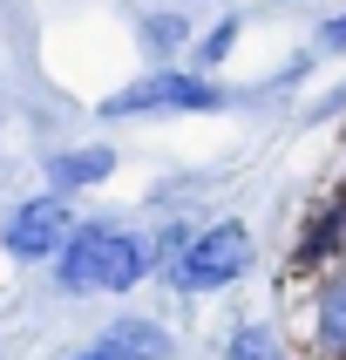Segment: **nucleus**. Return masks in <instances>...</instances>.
Instances as JSON below:
<instances>
[{
  "label": "nucleus",
  "instance_id": "obj_11",
  "mask_svg": "<svg viewBox=\"0 0 346 360\" xmlns=\"http://www.w3.org/2000/svg\"><path fill=\"white\" fill-rule=\"evenodd\" d=\"M319 41H326V48H346V14H340V20H326V34H319Z\"/></svg>",
  "mask_w": 346,
  "mask_h": 360
},
{
  "label": "nucleus",
  "instance_id": "obj_1",
  "mask_svg": "<svg viewBox=\"0 0 346 360\" xmlns=\"http://www.w3.org/2000/svg\"><path fill=\"white\" fill-rule=\"evenodd\" d=\"M157 265V252L116 224H81L68 252H61V285L68 292H122V285H136L142 272Z\"/></svg>",
  "mask_w": 346,
  "mask_h": 360
},
{
  "label": "nucleus",
  "instance_id": "obj_2",
  "mask_svg": "<svg viewBox=\"0 0 346 360\" xmlns=\"http://www.w3.org/2000/svg\"><path fill=\"white\" fill-rule=\"evenodd\" d=\"M251 265V238H244V224H211L204 238L183 245V259L170 265L177 272L183 292H218V285H231Z\"/></svg>",
  "mask_w": 346,
  "mask_h": 360
},
{
  "label": "nucleus",
  "instance_id": "obj_8",
  "mask_svg": "<svg viewBox=\"0 0 346 360\" xmlns=\"http://www.w3.org/2000/svg\"><path fill=\"white\" fill-rule=\"evenodd\" d=\"M231 360H279V347H272V333H258V326H244L238 340H231Z\"/></svg>",
  "mask_w": 346,
  "mask_h": 360
},
{
  "label": "nucleus",
  "instance_id": "obj_10",
  "mask_svg": "<svg viewBox=\"0 0 346 360\" xmlns=\"http://www.w3.org/2000/svg\"><path fill=\"white\" fill-rule=\"evenodd\" d=\"M149 34H157V41H149V48H177V34H183V27H177V20H170V14H157V20H149Z\"/></svg>",
  "mask_w": 346,
  "mask_h": 360
},
{
  "label": "nucleus",
  "instance_id": "obj_12",
  "mask_svg": "<svg viewBox=\"0 0 346 360\" xmlns=\"http://www.w3.org/2000/svg\"><path fill=\"white\" fill-rule=\"evenodd\" d=\"M75 360H122L116 347H95V354H75Z\"/></svg>",
  "mask_w": 346,
  "mask_h": 360
},
{
  "label": "nucleus",
  "instance_id": "obj_6",
  "mask_svg": "<svg viewBox=\"0 0 346 360\" xmlns=\"http://www.w3.org/2000/svg\"><path fill=\"white\" fill-rule=\"evenodd\" d=\"M116 170V157L109 150H75V157H55L48 163V177H55V191H75V184H95Z\"/></svg>",
  "mask_w": 346,
  "mask_h": 360
},
{
  "label": "nucleus",
  "instance_id": "obj_9",
  "mask_svg": "<svg viewBox=\"0 0 346 360\" xmlns=\"http://www.w3.org/2000/svg\"><path fill=\"white\" fill-rule=\"evenodd\" d=\"M231 41H238V20H224V27H211V34H204L197 48H204V61H224V55H231Z\"/></svg>",
  "mask_w": 346,
  "mask_h": 360
},
{
  "label": "nucleus",
  "instance_id": "obj_5",
  "mask_svg": "<svg viewBox=\"0 0 346 360\" xmlns=\"http://www.w3.org/2000/svg\"><path fill=\"white\" fill-rule=\"evenodd\" d=\"M102 347H116L122 360H170V333L163 326H142V320H122Z\"/></svg>",
  "mask_w": 346,
  "mask_h": 360
},
{
  "label": "nucleus",
  "instance_id": "obj_3",
  "mask_svg": "<svg viewBox=\"0 0 346 360\" xmlns=\"http://www.w3.org/2000/svg\"><path fill=\"white\" fill-rule=\"evenodd\" d=\"M224 89L204 75H149L129 96H109V116H142V109H224Z\"/></svg>",
  "mask_w": 346,
  "mask_h": 360
},
{
  "label": "nucleus",
  "instance_id": "obj_4",
  "mask_svg": "<svg viewBox=\"0 0 346 360\" xmlns=\"http://www.w3.org/2000/svg\"><path fill=\"white\" fill-rule=\"evenodd\" d=\"M68 204L61 198H34V204H20L14 224H7V252L14 259H55V252H68Z\"/></svg>",
  "mask_w": 346,
  "mask_h": 360
},
{
  "label": "nucleus",
  "instance_id": "obj_7",
  "mask_svg": "<svg viewBox=\"0 0 346 360\" xmlns=\"http://www.w3.org/2000/svg\"><path fill=\"white\" fill-rule=\"evenodd\" d=\"M319 347L326 354H346V272L326 279V292H319Z\"/></svg>",
  "mask_w": 346,
  "mask_h": 360
}]
</instances>
